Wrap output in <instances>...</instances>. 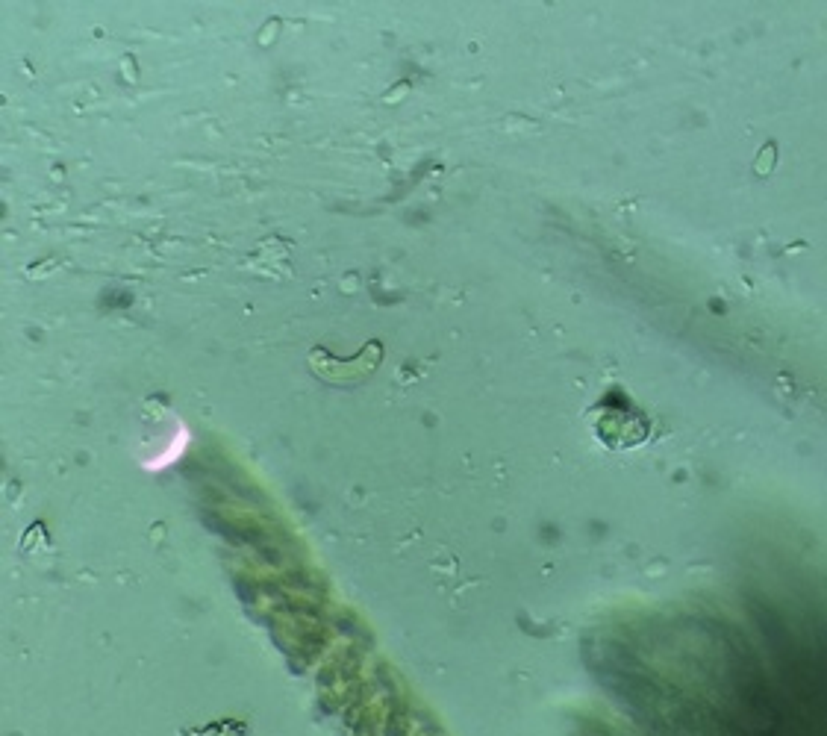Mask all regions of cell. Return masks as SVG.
Wrapping results in <instances>:
<instances>
[{
  "mask_svg": "<svg viewBox=\"0 0 827 736\" xmlns=\"http://www.w3.org/2000/svg\"><path fill=\"white\" fill-rule=\"evenodd\" d=\"M380 363V351L368 357V348L362 351L360 357L348 360V363H339V360H327L324 366H312L318 374H324L327 380L333 383H354V380H362L365 374H371L374 368Z\"/></svg>",
  "mask_w": 827,
  "mask_h": 736,
  "instance_id": "cell-1",
  "label": "cell"
}]
</instances>
